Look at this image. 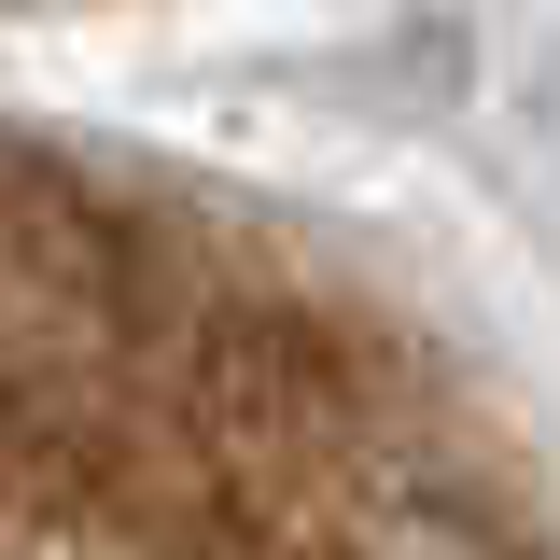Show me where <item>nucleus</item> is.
<instances>
[{
	"instance_id": "obj_1",
	"label": "nucleus",
	"mask_w": 560,
	"mask_h": 560,
	"mask_svg": "<svg viewBox=\"0 0 560 560\" xmlns=\"http://www.w3.org/2000/svg\"><path fill=\"white\" fill-rule=\"evenodd\" d=\"M0 560H560V518L393 294L0 127Z\"/></svg>"
}]
</instances>
